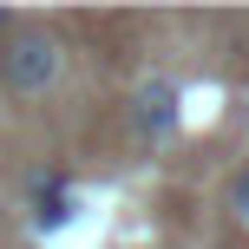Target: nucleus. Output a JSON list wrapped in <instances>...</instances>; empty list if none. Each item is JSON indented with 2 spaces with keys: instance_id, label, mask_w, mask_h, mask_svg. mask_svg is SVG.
Listing matches in <instances>:
<instances>
[{
  "instance_id": "obj_2",
  "label": "nucleus",
  "mask_w": 249,
  "mask_h": 249,
  "mask_svg": "<svg viewBox=\"0 0 249 249\" xmlns=\"http://www.w3.org/2000/svg\"><path fill=\"white\" fill-rule=\"evenodd\" d=\"M131 124H138V138H171L177 131V86L171 79H144V86H138Z\"/></svg>"
},
{
  "instance_id": "obj_5",
  "label": "nucleus",
  "mask_w": 249,
  "mask_h": 249,
  "mask_svg": "<svg viewBox=\"0 0 249 249\" xmlns=\"http://www.w3.org/2000/svg\"><path fill=\"white\" fill-rule=\"evenodd\" d=\"M7 26H13V13H0V33H7Z\"/></svg>"
},
{
  "instance_id": "obj_3",
  "label": "nucleus",
  "mask_w": 249,
  "mask_h": 249,
  "mask_svg": "<svg viewBox=\"0 0 249 249\" xmlns=\"http://www.w3.org/2000/svg\"><path fill=\"white\" fill-rule=\"evenodd\" d=\"M33 230H59L66 216H72V190L59 184V177H33Z\"/></svg>"
},
{
  "instance_id": "obj_4",
  "label": "nucleus",
  "mask_w": 249,
  "mask_h": 249,
  "mask_svg": "<svg viewBox=\"0 0 249 249\" xmlns=\"http://www.w3.org/2000/svg\"><path fill=\"white\" fill-rule=\"evenodd\" d=\"M236 210H243V223H249V171L236 177Z\"/></svg>"
},
{
  "instance_id": "obj_1",
  "label": "nucleus",
  "mask_w": 249,
  "mask_h": 249,
  "mask_svg": "<svg viewBox=\"0 0 249 249\" xmlns=\"http://www.w3.org/2000/svg\"><path fill=\"white\" fill-rule=\"evenodd\" d=\"M59 72H66V39L46 33V26H26V33H13L7 46H0V86L20 92V99L53 92Z\"/></svg>"
}]
</instances>
